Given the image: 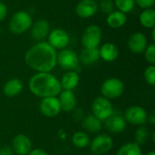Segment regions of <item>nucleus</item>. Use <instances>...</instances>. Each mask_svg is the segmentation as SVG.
Returning a JSON list of instances; mask_svg holds the SVG:
<instances>
[{"instance_id": "1", "label": "nucleus", "mask_w": 155, "mask_h": 155, "mask_svg": "<svg viewBox=\"0 0 155 155\" xmlns=\"http://www.w3.org/2000/svg\"><path fill=\"white\" fill-rule=\"evenodd\" d=\"M57 53L47 42H39L31 46L25 54V64L38 73L51 72L56 64Z\"/></svg>"}, {"instance_id": "2", "label": "nucleus", "mask_w": 155, "mask_h": 155, "mask_svg": "<svg viewBox=\"0 0 155 155\" xmlns=\"http://www.w3.org/2000/svg\"><path fill=\"white\" fill-rule=\"evenodd\" d=\"M29 90L38 97H55L61 93L60 81L50 73H37L29 80Z\"/></svg>"}, {"instance_id": "3", "label": "nucleus", "mask_w": 155, "mask_h": 155, "mask_svg": "<svg viewBox=\"0 0 155 155\" xmlns=\"http://www.w3.org/2000/svg\"><path fill=\"white\" fill-rule=\"evenodd\" d=\"M33 24V18L26 11L15 12L9 22V30L15 35H21L30 29Z\"/></svg>"}, {"instance_id": "4", "label": "nucleus", "mask_w": 155, "mask_h": 155, "mask_svg": "<svg viewBox=\"0 0 155 155\" xmlns=\"http://www.w3.org/2000/svg\"><path fill=\"white\" fill-rule=\"evenodd\" d=\"M79 57L72 49H62L56 55V64L67 71H74L79 66Z\"/></svg>"}, {"instance_id": "5", "label": "nucleus", "mask_w": 155, "mask_h": 155, "mask_svg": "<svg viewBox=\"0 0 155 155\" xmlns=\"http://www.w3.org/2000/svg\"><path fill=\"white\" fill-rule=\"evenodd\" d=\"M124 91V83L115 77L109 78L105 80L101 87V92L103 96L106 99H116L120 97Z\"/></svg>"}, {"instance_id": "6", "label": "nucleus", "mask_w": 155, "mask_h": 155, "mask_svg": "<svg viewBox=\"0 0 155 155\" xmlns=\"http://www.w3.org/2000/svg\"><path fill=\"white\" fill-rule=\"evenodd\" d=\"M102 40V30L96 25H89L82 35L81 44L84 48H98Z\"/></svg>"}, {"instance_id": "7", "label": "nucleus", "mask_w": 155, "mask_h": 155, "mask_svg": "<svg viewBox=\"0 0 155 155\" xmlns=\"http://www.w3.org/2000/svg\"><path fill=\"white\" fill-rule=\"evenodd\" d=\"M93 115L95 116L98 120L105 121L110 115L113 114V106L109 99H106L104 96L96 97L92 104Z\"/></svg>"}, {"instance_id": "8", "label": "nucleus", "mask_w": 155, "mask_h": 155, "mask_svg": "<svg viewBox=\"0 0 155 155\" xmlns=\"http://www.w3.org/2000/svg\"><path fill=\"white\" fill-rule=\"evenodd\" d=\"M47 39V43L55 50L64 49L70 42V36L68 33L62 28H55L50 31Z\"/></svg>"}, {"instance_id": "9", "label": "nucleus", "mask_w": 155, "mask_h": 155, "mask_svg": "<svg viewBox=\"0 0 155 155\" xmlns=\"http://www.w3.org/2000/svg\"><path fill=\"white\" fill-rule=\"evenodd\" d=\"M124 118L125 122H128L131 124L143 125L147 122V113L143 107L133 105L126 109Z\"/></svg>"}, {"instance_id": "10", "label": "nucleus", "mask_w": 155, "mask_h": 155, "mask_svg": "<svg viewBox=\"0 0 155 155\" xmlns=\"http://www.w3.org/2000/svg\"><path fill=\"white\" fill-rule=\"evenodd\" d=\"M113 139L108 134H99L91 143V152L95 155L104 154L113 147Z\"/></svg>"}, {"instance_id": "11", "label": "nucleus", "mask_w": 155, "mask_h": 155, "mask_svg": "<svg viewBox=\"0 0 155 155\" xmlns=\"http://www.w3.org/2000/svg\"><path fill=\"white\" fill-rule=\"evenodd\" d=\"M148 45L147 38L144 34L135 32L132 34L128 39V48L134 54H142Z\"/></svg>"}, {"instance_id": "12", "label": "nucleus", "mask_w": 155, "mask_h": 155, "mask_svg": "<svg viewBox=\"0 0 155 155\" xmlns=\"http://www.w3.org/2000/svg\"><path fill=\"white\" fill-rule=\"evenodd\" d=\"M40 111L45 116L47 117L56 116L61 111V106L58 98L56 97L43 98L40 104Z\"/></svg>"}, {"instance_id": "13", "label": "nucleus", "mask_w": 155, "mask_h": 155, "mask_svg": "<svg viewBox=\"0 0 155 155\" xmlns=\"http://www.w3.org/2000/svg\"><path fill=\"white\" fill-rule=\"evenodd\" d=\"M98 11V4L95 0H81L76 7L75 13L79 17L90 18Z\"/></svg>"}, {"instance_id": "14", "label": "nucleus", "mask_w": 155, "mask_h": 155, "mask_svg": "<svg viewBox=\"0 0 155 155\" xmlns=\"http://www.w3.org/2000/svg\"><path fill=\"white\" fill-rule=\"evenodd\" d=\"M12 150L17 155H27L32 151V142L25 134H17L12 142Z\"/></svg>"}, {"instance_id": "15", "label": "nucleus", "mask_w": 155, "mask_h": 155, "mask_svg": "<svg viewBox=\"0 0 155 155\" xmlns=\"http://www.w3.org/2000/svg\"><path fill=\"white\" fill-rule=\"evenodd\" d=\"M31 28V37L36 41H41L46 38L50 33V25L45 19H38L34 24H32Z\"/></svg>"}, {"instance_id": "16", "label": "nucleus", "mask_w": 155, "mask_h": 155, "mask_svg": "<svg viewBox=\"0 0 155 155\" xmlns=\"http://www.w3.org/2000/svg\"><path fill=\"white\" fill-rule=\"evenodd\" d=\"M105 128L114 134L122 133L126 127V122L124 118L118 114H112L104 121Z\"/></svg>"}, {"instance_id": "17", "label": "nucleus", "mask_w": 155, "mask_h": 155, "mask_svg": "<svg viewBox=\"0 0 155 155\" xmlns=\"http://www.w3.org/2000/svg\"><path fill=\"white\" fill-rule=\"evenodd\" d=\"M59 103L61 110L65 113H69L74 110L76 105V99L74 94L71 90H64L59 94Z\"/></svg>"}, {"instance_id": "18", "label": "nucleus", "mask_w": 155, "mask_h": 155, "mask_svg": "<svg viewBox=\"0 0 155 155\" xmlns=\"http://www.w3.org/2000/svg\"><path fill=\"white\" fill-rule=\"evenodd\" d=\"M100 58L105 62H114L119 56V49L113 43H105L99 49Z\"/></svg>"}, {"instance_id": "19", "label": "nucleus", "mask_w": 155, "mask_h": 155, "mask_svg": "<svg viewBox=\"0 0 155 155\" xmlns=\"http://www.w3.org/2000/svg\"><path fill=\"white\" fill-rule=\"evenodd\" d=\"M79 57V62L84 65L94 64L100 59V53L98 48H84Z\"/></svg>"}, {"instance_id": "20", "label": "nucleus", "mask_w": 155, "mask_h": 155, "mask_svg": "<svg viewBox=\"0 0 155 155\" xmlns=\"http://www.w3.org/2000/svg\"><path fill=\"white\" fill-rule=\"evenodd\" d=\"M127 21L126 14L121 12V11H113L109 15H107L106 17V23L111 28H120L125 25Z\"/></svg>"}, {"instance_id": "21", "label": "nucleus", "mask_w": 155, "mask_h": 155, "mask_svg": "<svg viewBox=\"0 0 155 155\" xmlns=\"http://www.w3.org/2000/svg\"><path fill=\"white\" fill-rule=\"evenodd\" d=\"M79 81H80L79 74L75 71H68L63 75L60 84H61V87L64 90L72 91L78 85Z\"/></svg>"}, {"instance_id": "22", "label": "nucleus", "mask_w": 155, "mask_h": 155, "mask_svg": "<svg viewBox=\"0 0 155 155\" xmlns=\"http://www.w3.org/2000/svg\"><path fill=\"white\" fill-rule=\"evenodd\" d=\"M22 90L23 83L17 78H14L7 81L3 87V93L7 97H14L20 94Z\"/></svg>"}, {"instance_id": "23", "label": "nucleus", "mask_w": 155, "mask_h": 155, "mask_svg": "<svg viewBox=\"0 0 155 155\" xmlns=\"http://www.w3.org/2000/svg\"><path fill=\"white\" fill-rule=\"evenodd\" d=\"M83 127L91 134H97L102 130V122L94 115L87 116L83 122Z\"/></svg>"}, {"instance_id": "24", "label": "nucleus", "mask_w": 155, "mask_h": 155, "mask_svg": "<svg viewBox=\"0 0 155 155\" xmlns=\"http://www.w3.org/2000/svg\"><path fill=\"white\" fill-rule=\"evenodd\" d=\"M140 24L145 28H153L155 26V10L153 8L144 9L139 17Z\"/></svg>"}, {"instance_id": "25", "label": "nucleus", "mask_w": 155, "mask_h": 155, "mask_svg": "<svg viewBox=\"0 0 155 155\" xmlns=\"http://www.w3.org/2000/svg\"><path fill=\"white\" fill-rule=\"evenodd\" d=\"M117 155H142V150L138 143H128L118 150Z\"/></svg>"}, {"instance_id": "26", "label": "nucleus", "mask_w": 155, "mask_h": 155, "mask_svg": "<svg viewBox=\"0 0 155 155\" xmlns=\"http://www.w3.org/2000/svg\"><path fill=\"white\" fill-rule=\"evenodd\" d=\"M72 142L74 146L78 148H84L89 145L90 143V139L87 134L84 132H77L74 134L72 137Z\"/></svg>"}, {"instance_id": "27", "label": "nucleus", "mask_w": 155, "mask_h": 155, "mask_svg": "<svg viewBox=\"0 0 155 155\" xmlns=\"http://www.w3.org/2000/svg\"><path fill=\"white\" fill-rule=\"evenodd\" d=\"M114 3L118 11H121L124 14L131 12L135 5L134 0H114Z\"/></svg>"}, {"instance_id": "28", "label": "nucleus", "mask_w": 155, "mask_h": 155, "mask_svg": "<svg viewBox=\"0 0 155 155\" xmlns=\"http://www.w3.org/2000/svg\"><path fill=\"white\" fill-rule=\"evenodd\" d=\"M149 137H150V131L145 126H140L136 130L135 134H134L136 143H138L139 145L145 143L148 141Z\"/></svg>"}, {"instance_id": "29", "label": "nucleus", "mask_w": 155, "mask_h": 155, "mask_svg": "<svg viewBox=\"0 0 155 155\" xmlns=\"http://www.w3.org/2000/svg\"><path fill=\"white\" fill-rule=\"evenodd\" d=\"M114 3L113 0H100L98 5V9L101 10L102 13L105 15H109L113 11H114Z\"/></svg>"}, {"instance_id": "30", "label": "nucleus", "mask_w": 155, "mask_h": 155, "mask_svg": "<svg viewBox=\"0 0 155 155\" xmlns=\"http://www.w3.org/2000/svg\"><path fill=\"white\" fill-rule=\"evenodd\" d=\"M144 56L145 60L151 64L153 65L155 64V44H151L147 45L146 49L144 50Z\"/></svg>"}, {"instance_id": "31", "label": "nucleus", "mask_w": 155, "mask_h": 155, "mask_svg": "<svg viewBox=\"0 0 155 155\" xmlns=\"http://www.w3.org/2000/svg\"><path fill=\"white\" fill-rule=\"evenodd\" d=\"M144 79L146 83L152 86L155 84V66L150 65L144 71Z\"/></svg>"}, {"instance_id": "32", "label": "nucleus", "mask_w": 155, "mask_h": 155, "mask_svg": "<svg viewBox=\"0 0 155 155\" xmlns=\"http://www.w3.org/2000/svg\"><path fill=\"white\" fill-rule=\"evenodd\" d=\"M134 2L143 9L153 8L155 4V0H134Z\"/></svg>"}, {"instance_id": "33", "label": "nucleus", "mask_w": 155, "mask_h": 155, "mask_svg": "<svg viewBox=\"0 0 155 155\" xmlns=\"http://www.w3.org/2000/svg\"><path fill=\"white\" fill-rule=\"evenodd\" d=\"M6 15H7V7L3 2H0V22L5 18Z\"/></svg>"}, {"instance_id": "34", "label": "nucleus", "mask_w": 155, "mask_h": 155, "mask_svg": "<svg viewBox=\"0 0 155 155\" xmlns=\"http://www.w3.org/2000/svg\"><path fill=\"white\" fill-rule=\"evenodd\" d=\"M13 150L9 146H5L0 149V155H12Z\"/></svg>"}, {"instance_id": "35", "label": "nucleus", "mask_w": 155, "mask_h": 155, "mask_svg": "<svg viewBox=\"0 0 155 155\" xmlns=\"http://www.w3.org/2000/svg\"><path fill=\"white\" fill-rule=\"evenodd\" d=\"M27 155H49L45 151L42 150V149H35L32 150Z\"/></svg>"}, {"instance_id": "36", "label": "nucleus", "mask_w": 155, "mask_h": 155, "mask_svg": "<svg viewBox=\"0 0 155 155\" xmlns=\"http://www.w3.org/2000/svg\"><path fill=\"white\" fill-rule=\"evenodd\" d=\"M148 121L151 123V124H153V125H154L155 124V116L154 114H152L151 115V117H150V119H148Z\"/></svg>"}, {"instance_id": "37", "label": "nucleus", "mask_w": 155, "mask_h": 155, "mask_svg": "<svg viewBox=\"0 0 155 155\" xmlns=\"http://www.w3.org/2000/svg\"><path fill=\"white\" fill-rule=\"evenodd\" d=\"M152 38H153V41H155V28H153V31H152Z\"/></svg>"}, {"instance_id": "38", "label": "nucleus", "mask_w": 155, "mask_h": 155, "mask_svg": "<svg viewBox=\"0 0 155 155\" xmlns=\"http://www.w3.org/2000/svg\"><path fill=\"white\" fill-rule=\"evenodd\" d=\"M146 155H155V152L153 151H152V152H150V153H148Z\"/></svg>"}, {"instance_id": "39", "label": "nucleus", "mask_w": 155, "mask_h": 155, "mask_svg": "<svg viewBox=\"0 0 155 155\" xmlns=\"http://www.w3.org/2000/svg\"><path fill=\"white\" fill-rule=\"evenodd\" d=\"M0 35H1V28H0Z\"/></svg>"}, {"instance_id": "40", "label": "nucleus", "mask_w": 155, "mask_h": 155, "mask_svg": "<svg viewBox=\"0 0 155 155\" xmlns=\"http://www.w3.org/2000/svg\"><path fill=\"white\" fill-rule=\"evenodd\" d=\"M95 1H96V0H95Z\"/></svg>"}]
</instances>
